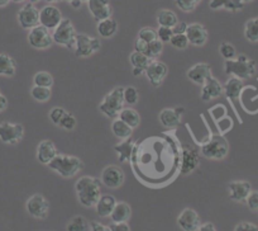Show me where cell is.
I'll return each instance as SVG.
<instances>
[{
    "label": "cell",
    "instance_id": "cell-62",
    "mask_svg": "<svg viewBox=\"0 0 258 231\" xmlns=\"http://www.w3.org/2000/svg\"><path fill=\"white\" fill-rule=\"evenodd\" d=\"M244 3H250V2H253V0H243Z\"/></svg>",
    "mask_w": 258,
    "mask_h": 231
},
{
    "label": "cell",
    "instance_id": "cell-60",
    "mask_svg": "<svg viewBox=\"0 0 258 231\" xmlns=\"http://www.w3.org/2000/svg\"><path fill=\"white\" fill-rule=\"evenodd\" d=\"M11 2H13V3H23L24 0H11Z\"/></svg>",
    "mask_w": 258,
    "mask_h": 231
},
{
    "label": "cell",
    "instance_id": "cell-4",
    "mask_svg": "<svg viewBox=\"0 0 258 231\" xmlns=\"http://www.w3.org/2000/svg\"><path fill=\"white\" fill-rule=\"evenodd\" d=\"M124 106V88L123 86H116L110 93L104 97L103 102L99 104V111L105 114L109 118H118L119 112L123 109Z\"/></svg>",
    "mask_w": 258,
    "mask_h": 231
},
{
    "label": "cell",
    "instance_id": "cell-26",
    "mask_svg": "<svg viewBox=\"0 0 258 231\" xmlns=\"http://www.w3.org/2000/svg\"><path fill=\"white\" fill-rule=\"evenodd\" d=\"M132 216V208L128 203L125 202H116L115 207H114L113 212H111L110 218L113 222H126Z\"/></svg>",
    "mask_w": 258,
    "mask_h": 231
},
{
    "label": "cell",
    "instance_id": "cell-21",
    "mask_svg": "<svg viewBox=\"0 0 258 231\" xmlns=\"http://www.w3.org/2000/svg\"><path fill=\"white\" fill-rule=\"evenodd\" d=\"M223 93V85L220 84V81L218 80L214 76H210L204 84H203L202 89V99L204 102H210L213 99L220 97V94Z\"/></svg>",
    "mask_w": 258,
    "mask_h": 231
},
{
    "label": "cell",
    "instance_id": "cell-42",
    "mask_svg": "<svg viewBox=\"0 0 258 231\" xmlns=\"http://www.w3.org/2000/svg\"><path fill=\"white\" fill-rule=\"evenodd\" d=\"M220 55L224 57L225 60H233L237 56V52H235V49L233 44L228 43V42H223L219 47Z\"/></svg>",
    "mask_w": 258,
    "mask_h": 231
},
{
    "label": "cell",
    "instance_id": "cell-29",
    "mask_svg": "<svg viewBox=\"0 0 258 231\" xmlns=\"http://www.w3.org/2000/svg\"><path fill=\"white\" fill-rule=\"evenodd\" d=\"M118 31V23L113 18L104 19L98 22V33L103 38H110Z\"/></svg>",
    "mask_w": 258,
    "mask_h": 231
},
{
    "label": "cell",
    "instance_id": "cell-47",
    "mask_svg": "<svg viewBox=\"0 0 258 231\" xmlns=\"http://www.w3.org/2000/svg\"><path fill=\"white\" fill-rule=\"evenodd\" d=\"M64 114H66V111H64L63 108H61V107H54V108H52L51 112H49V120H51L54 125L58 126L59 121L62 120V117H63Z\"/></svg>",
    "mask_w": 258,
    "mask_h": 231
},
{
    "label": "cell",
    "instance_id": "cell-19",
    "mask_svg": "<svg viewBox=\"0 0 258 231\" xmlns=\"http://www.w3.org/2000/svg\"><path fill=\"white\" fill-rule=\"evenodd\" d=\"M210 76H212V69L207 63L195 64L187 70L188 80L198 85H203Z\"/></svg>",
    "mask_w": 258,
    "mask_h": 231
},
{
    "label": "cell",
    "instance_id": "cell-10",
    "mask_svg": "<svg viewBox=\"0 0 258 231\" xmlns=\"http://www.w3.org/2000/svg\"><path fill=\"white\" fill-rule=\"evenodd\" d=\"M18 22L22 28L32 29L39 24V11L34 4L28 3L18 12Z\"/></svg>",
    "mask_w": 258,
    "mask_h": 231
},
{
    "label": "cell",
    "instance_id": "cell-58",
    "mask_svg": "<svg viewBox=\"0 0 258 231\" xmlns=\"http://www.w3.org/2000/svg\"><path fill=\"white\" fill-rule=\"evenodd\" d=\"M11 0H0V8H3V7H7L9 4Z\"/></svg>",
    "mask_w": 258,
    "mask_h": 231
},
{
    "label": "cell",
    "instance_id": "cell-30",
    "mask_svg": "<svg viewBox=\"0 0 258 231\" xmlns=\"http://www.w3.org/2000/svg\"><path fill=\"white\" fill-rule=\"evenodd\" d=\"M118 118H120L123 122H125L129 127L136 128L140 126L141 123V117L138 112L133 108H123L119 112Z\"/></svg>",
    "mask_w": 258,
    "mask_h": 231
},
{
    "label": "cell",
    "instance_id": "cell-45",
    "mask_svg": "<svg viewBox=\"0 0 258 231\" xmlns=\"http://www.w3.org/2000/svg\"><path fill=\"white\" fill-rule=\"evenodd\" d=\"M138 38L143 39L145 42L150 43V42L157 39V31H155V29L146 27V28H142L140 31V33H138Z\"/></svg>",
    "mask_w": 258,
    "mask_h": 231
},
{
    "label": "cell",
    "instance_id": "cell-57",
    "mask_svg": "<svg viewBox=\"0 0 258 231\" xmlns=\"http://www.w3.org/2000/svg\"><path fill=\"white\" fill-rule=\"evenodd\" d=\"M81 4H83V2H81V0H73V2H71V6H73L75 9L80 8Z\"/></svg>",
    "mask_w": 258,
    "mask_h": 231
},
{
    "label": "cell",
    "instance_id": "cell-11",
    "mask_svg": "<svg viewBox=\"0 0 258 231\" xmlns=\"http://www.w3.org/2000/svg\"><path fill=\"white\" fill-rule=\"evenodd\" d=\"M27 211L29 215L34 218H46L48 215L49 205L48 201L42 195H33L26 205Z\"/></svg>",
    "mask_w": 258,
    "mask_h": 231
},
{
    "label": "cell",
    "instance_id": "cell-34",
    "mask_svg": "<svg viewBox=\"0 0 258 231\" xmlns=\"http://www.w3.org/2000/svg\"><path fill=\"white\" fill-rule=\"evenodd\" d=\"M244 36L252 43L258 42V17L249 19L245 23L244 27Z\"/></svg>",
    "mask_w": 258,
    "mask_h": 231
},
{
    "label": "cell",
    "instance_id": "cell-31",
    "mask_svg": "<svg viewBox=\"0 0 258 231\" xmlns=\"http://www.w3.org/2000/svg\"><path fill=\"white\" fill-rule=\"evenodd\" d=\"M111 131L114 135L120 140H125V138L131 137L133 133V128L129 127L125 122L120 120V118H115L111 123Z\"/></svg>",
    "mask_w": 258,
    "mask_h": 231
},
{
    "label": "cell",
    "instance_id": "cell-25",
    "mask_svg": "<svg viewBox=\"0 0 258 231\" xmlns=\"http://www.w3.org/2000/svg\"><path fill=\"white\" fill-rule=\"evenodd\" d=\"M244 4L243 0H210L209 2V7L213 11L224 8L229 12H238L244 8Z\"/></svg>",
    "mask_w": 258,
    "mask_h": 231
},
{
    "label": "cell",
    "instance_id": "cell-5",
    "mask_svg": "<svg viewBox=\"0 0 258 231\" xmlns=\"http://www.w3.org/2000/svg\"><path fill=\"white\" fill-rule=\"evenodd\" d=\"M229 151V145L224 136L214 135L209 141L202 145V154L208 159L213 160H222L227 156Z\"/></svg>",
    "mask_w": 258,
    "mask_h": 231
},
{
    "label": "cell",
    "instance_id": "cell-43",
    "mask_svg": "<svg viewBox=\"0 0 258 231\" xmlns=\"http://www.w3.org/2000/svg\"><path fill=\"white\" fill-rule=\"evenodd\" d=\"M140 99V94L135 86H128L124 88V103L128 104H136Z\"/></svg>",
    "mask_w": 258,
    "mask_h": 231
},
{
    "label": "cell",
    "instance_id": "cell-44",
    "mask_svg": "<svg viewBox=\"0 0 258 231\" xmlns=\"http://www.w3.org/2000/svg\"><path fill=\"white\" fill-rule=\"evenodd\" d=\"M59 127L64 128V130H68V131H71L75 128L76 126V118L75 116H74L73 113H68L66 112V114H64L63 117H62V120L59 121Z\"/></svg>",
    "mask_w": 258,
    "mask_h": 231
},
{
    "label": "cell",
    "instance_id": "cell-48",
    "mask_svg": "<svg viewBox=\"0 0 258 231\" xmlns=\"http://www.w3.org/2000/svg\"><path fill=\"white\" fill-rule=\"evenodd\" d=\"M248 208L252 211H258V191H252L245 200Z\"/></svg>",
    "mask_w": 258,
    "mask_h": 231
},
{
    "label": "cell",
    "instance_id": "cell-49",
    "mask_svg": "<svg viewBox=\"0 0 258 231\" xmlns=\"http://www.w3.org/2000/svg\"><path fill=\"white\" fill-rule=\"evenodd\" d=\"M234 231H258V226L252 222H247V221H244V222L238 223V225L235 226Z\"/></svg>",
    "mask_w": 258,
    "mask_h": 231
},
{
    "label": "cell",
    "instance_id": "cell-53",
    "mask_svg": "<svg viewBox=\"0 0 258 231\" xmlns=\"http://www.w3.org/2000/svg\"><path fill=\"white\" fill-rule=\"evenodd\" d=\"M186 28H187V23L185 22H178L175 27H173V34L175 33H185Z\"/></svg>",
    "mask_w": 258,
    "mask_h": 231
},
{
    "label": "cell",
    "instance_id": "cell-20",
    "mask_svg": "<svg viewBox=\"0 0 258 231\" xmlns=\"http://www.w3.org/2000/svg\"><path fill=\"white\" fill-rule=\"evenodd\" d=\"M229 197L235 202H244L249 193L252 192V186L247 180H235L229 183Z\"/></svg>",
    "mask_w": 258,
    "mask_h": 231
},
{
    "label": "cell",
    "instance_id": "cell-41",
    "mask_svg": "<svg viewBox=\"0 0 258 231\" xmlns=\"http://www.w3.org/2000/svg\"><path fill=\"white\" fill-rule=\"evenodd\" d=\"M171 46H173L175 49L178 50H185L188 46V39L186 37L185 33H175L172 36V38L170 39Z\"/></svg>",
    "mask_w": 258,
    "mask_h": 231
},
{
    "label": "cell",
    "instance_id": "cell-37",
    "mask_svg": "<svg viewBox=\"0 0 258 231\" xmlns=\"http://www.w3.org/2000/svg\"><path fill=\"white\" fill-rule=\"evenodd\" d=\"M89 227H90V225L83 216H75L69 222L68 231H89Z\"/></svg>",
    "mask_w": 258,
    "mask_h": 231
},
{
    "label": "cell",
    "instance_id": "cell-52",
    "mask_svg": "<svg viewBox=\"0 0 258 231\" xmlns=\"http://www.w3.org/2000/svg\"><path fill=\"white\" fill-rule=\"evenodd\" d=\"M147 42H145L143 39L137 38V41L135 43V50L137 52H141V54H145L146 50H147Z\"/></svg>",
    "mask_w": 258,
    "mask_h": 231
},
{
    "label": "cell",
    "instance_id": "cell-51",
    "mask_svg": "<svg viewBox=\"0 0 258 231\" xmlns=\"http://www.w3.org/2000/svg\"><path fill=\"white\" fill-rule=\"evenodd\" d=\"M109 227L111 228V231H131L129 225L126 222H119V223L113 222Z\"/></svg>",
    "mask_w": 258,
    "mask_h": 231
},
{
    "label": "cell",
    "instance_id": "cell-36",
    "mask_svg": "<svg viewBox=\"0 0 258 231\" xmlns=\"http://www.w3.org/2000/svg\"><path fill=\"white\" fill-rule=\"evenodd\" d=\"M34 85L37 86H44V88H51L53 85V78L51 74L47 71H38L33 78Z\"/></svg>",
    "mask_w": 258,
    "mask_h": 231
},
{
    "label": "cell",
    "instance_id": "cell-14",
    "mask_svg": "<svg viewBox=\"0 0 258 231\" xmlns=\"http://www.w3.org/2000/svg\"><path fill=\"white\" fill-rule=\"evenodd\" d=\"M200 164V154L197 149L185 145L182 150V163H181V174L186 175L192 173Z\"/></svg>",
    "mask_w": 258,
    "mask_h": 231
},
{
    "label": "cell",
    "instance_id": "cell-22",
    "mask_svg": "<svg viewBox=\"0 0 258 231\" xmlns=\"http://www.w3.org/2000/svg\"><path fill=\"white\" fill-rule=\"evenodd\" d=\"M57 155V150L54 144L51 140H44L42 141L38 145L37 149V159L41 164L44 165H48L52 160L54 159V156Z\"/></svg>",
    "mask_w": 258,
    "mask_h": 231
},
{
    "label": "cell",
    "instance_id": "cell-33",
    "mask_svg": "<svg viewBox=\"0 0 258 231\" xmlns=\"http://www.w3.org/2000/svg\"><path fill=\"white\" fill-rule=\"evenodd\" d=\"M16 74V61L9 55L0 54V75L13 76Z\"/></svg>",
    "mask_w": 258,
    "mask_h": 231
},
{
    "label": "cell",
    "instance_id": "cell-64",
    "mask_svg": "<svg viewBox=\"0 0 258 231\" xmlns=\"http://www.w3.org/2000/svg\"><path fill=\"white\" fill-rule=\"evenodd\" d=\"M66 2H69V3H71V2H73V0H66Z\"/></svg>",
    "mask_w": 258,
    "mask_h": 231
},
{
    "label": "cell",
    "instance_id": "cell-15",
    "mask_svg": "<svg viewBox=\"0 0 258 231\" xmlns=\"http://www.w3.org/2000/svg\"><path fill=\"white\" fill-rule=\"evenodd\" d=\"M177 225L183 231H197L202 226V218L195 210L185 208L177 217Z\"/></svg>",
    "mask_w": 258,
    "mask_h": 231
},
{
    "label": "cell",
    "instance_id": "cell-13",
    "mask_svg": "<svg viewBox=\"0 0 258 231\" xmlns=\"http://www.w3.org/2000/svg\"><path fill=\"white\" fill-rule=\"evenodd\" d=\"M62 19V13L54 6H46L39 11V24L47 29H54Z\"/></svg>",
    "mask_w": 258,
    "mask_h": 231
},
{
    "label": "cell",
    "instance_id": "cell-63",
    "mask_svg": "<svg viewBox=\"0 0 258 231\" xmlns=\"http://www.w3.org/2000/svg\"><path fill=\"white\" fill-rule=\"evenodd\" d=\"M81 2H83V3H84V2H86V3H88L89 0H81Z\"/></svg>",
    "mask_w": 258,
    "mask_h": 231
},
{
    "label": "cell",
    "instance_id": "cell-17",
    "mask_svg": "<svg viewBox=\"0 0 258 231\" xmlns=\"http://www.w3.org/2000/svg\"><path fill=\"white\" fill-rule=\"evenodd\" d=\"M167 65L161 61L152 60L150 65L146 69L145 74L147 75V79L153 86H158L163 80H165L166 75H167Z\"/></svg>",
    "mask_w": 258,
    "mask_h": 231
},
{
    "label": "cell",
    "instance_id": "cell-50",
    "mask_svg": "<svg viewBox=\"0 0 258 231\" xmlns=\"http://www.w3.org/2000/svg\"><path fill=\"white\" fill-rule=\"evenodd\" d=\"M90 230L91 231H111V228L109 226L103 225V223L98 222V221H93L90 222Z\"/></svg>",
    "mask_w": 258,
    "mask_h": 231
},
{
    "label": "cell",
    "instance_id": "cell-32",
    "mask_svg": "<svg viewBox=\"0 0 258 231\" xmlns=\"http://www.w3.org/2000/svg\"><path fill=\"white\" fill-rule=\"evenodd\" d=\"M157 22L158 24H160V27H168V28H173V27L178 23V18L172 11L162 9V11L158 12Z\"/></svg>",
    "mask_w": 258,
    "mask_h": 231
},
{
    "label": "cell",
    "instance_id": "cell-6",
    "mask_svg": "<svg viewBox=\"0 0 258 231\" xmlns=\"http://www.w3.org/2000/svg\"><path fill=\"white\" fill-rule=\"evenodd\" d=\"M76 36L78 33L75 31V27L73 26V22L68 18L62 19L61 23L53 29V33H52L53 42L68 49H75Z\"/></svg>",
    "mask_w": 258,
    "mask_h": 231
},
{
    "label": "cell",
    "instance_id": "cell-55",
    "mask_svg": "<svg viewBox=\"0 0 258 231\" xmlns=\"http://www.w3.org/2000/svg\"><path fill=\"white\" fill-rule=\"evenodd\" d=\"M7 107H8V99H7L3 94H0V112L4 111Z\"/></svg>",
    "mask_w": 258,
    "mask_h": 231
},
{
    "label": "cell",
    "instance_id": "cell-40",
    "mask_svg": "<svg viewBox=\"0 0 258 231\" xmlns=\"http://www.w3.org/2000/svg\"><path fill=\"white\" fill-rule=\"evenodd\" d=\"M200 2L202 0H175V4L180 11L185 12V13H190V12L197 8Z\"/></svg>",
    "mask_w": 258,
    "mask_h": 231
},
{
    "label": "cell",
    "instance_id": "cell-27",
    "mask_svg": "<svg viewBox=\"0 0 258 231\" xmlns=\"http://www.w3.org/2000/svg\"><path fill=\"white\" fill-rule=\"evenodd\" d=\"M133 148H135V141H133L131 137L125 138V140L121 141L120 144L114 146V150L118 153L119 161H121V163L128 161L129 159H131V156H132Z\"/></svg>",
    "mask_w": 258,
    "mask_h": 231
},
{
    "label": "cell",
    "instance_id": "cell-54",
    "mask_svg": "<svg viewBox=\"0 0 258 231\" xmlns=\"http://www.w3.org/2000/svg\"><path fill=\"white\" fill-rule=\"evenodd\" d=\"M197 231H217V228H215L214 223L207 222V223H202V226H200Z\"/></svg>",
    "mask_w": 258,
    "mask_h": 231
},
{
    "label": "cell",
    "instance_id": "cell-2",
    "mask_svg": "<svg viewBox=\"0 0 258 231\" xmlns=\"http://www.w3.org/2000/svg\"><path fill=\"white\" fill-rule=\"evenodd\" d=\"M48 168L57 171L61 177L71 178L84 169V163L76 156L57 154L53 160L48 164Z\"/></svg>",
    "mask_w": 258,
    "mask_h": 231
},
{
    "label": "cell",
    "instance_id": "cell-61",
    "mask_svg": "<svg viewBox=\"0 0 258 231\" xmlns=\"http://www.w3.org/2000/svg\"><path fill=\"white\" fill-rule=\"evenodd\" d=\"M39 0H29V3H32V4H36V3H38Z\"/></svg>",
    "mask_w": 258,
    "mask_h": 231
},
{
    "label": "cell",
    "instance_id": "cell-38",
    "mask_svg": "<svg viewBox=\"0 0 258 231\" xmlns=\"http://www.w3.org/2000/svg\"><path fill=\"white\" fill-rule=\"evenodd\" d=\"M163 50V43L160 39H155V41L150 42L147 44V50H146L145 55L147 57H150L151 60H155L156 57H158L161 55Z\"/></svg>",
    "mask_w": 258,
    "mask_h": 231
},
{
    "label": "cell",
    "instance_id": "cell-56",
    "mask_svg": "<svg viewBox=\"0 0 258 231\" xmlns=\"http://www.w3.org/2000/svg\"><path fill=\"white\" fill-rule=\"evenodd\" d=\"M143 73H145V70H143V69L133 68V75H135V76H141Z\"/></svg>",
    "mask_w": 258,
    "mask_h": 231
},
{
    "label": "cell",
    "instance_id": "cell-35",
    "mask_svg": "<svg viewBox=\"0 0 258 231\" xmlns=\"http://www.w3.org/2000/svg\"><path fill=\"white\" fill-rule=\"evenodd\" d=\"M129 61H131L133 68H140L146 71V69H147V66L150 65L152 60H151L150 57L146 56L145 54H141V52L135 51L131 56H129Z\"/></svg>",
    "mask_w": 258,
    "mask_h": 231
},
{
    "label": "cell",
    "instance_id": "cell-16",
    "mask_svg": "<svg viewBox=\"0 0 258 231\" xmlns=\"http://www.w3.org/2000/svg\"><path fill=\"white\" fill-rule=\"evenodd\" d=\"M88 8L96 22L111 18L113 9H111L109 0H89Z\"/></svg>",
    "mask_w": 258,
    "mask_h": 231
},
{
    "label": "cell",
    "instance_id": "cell-59",
    "mask_svg": "<svg viewBox=\"0 0 258 231\" xmlns=\"http://www.w3.org/2000/svg\"><path fill=\"white\" fill-rule=\"evenodd\" d=\"M47 3H58V2H61V0H46Z\"/></svg>",
    "mask_w": 258,
    "mask_h": 231
},
{
    "label": "cell",
    "instance_id": "cell-18",
    "mask_svg": "<svg viewBox=\"0 0 258 231\" xmlns=\"http://www.w3.org/2000/svg\"><path fill=\"white\" fill-rule=\"evenodd\" d=\"M185 34L188 39V43L194 46H204L208 41L207 28L200 23L187 24Z\"/></svg>",
    "mask_w": 258,
    "mask_h": 231
},
{
    "label": "cell",
    "instance_id": "cell-1",
    "mask_svg": "<svg viewBox=\"0 0 258 231\" xmlns=\"http://www.w3.org/2000/svg\"><path fill=\"white\" fill-rule=\"evenodd\" d=\"M79 202L84 207H95L100 198V182L93 177H81L75 184Z\"/></svg>",
    "mask_w": 258,
    "mask_h": 231
},
{
    "label": "cell",
    "instance_id": "cell-28",
    "mask_svg": "<svg viewBox=\"0 0 258 231\" xmlns=\"http://www.w3.org/2000/svg\"><path fill=\"white\" fill-rule=\"evenodd\" d=\"M224 89H225V94H227V98L229 99V101L235 102L238 98H239L240 91H242L243 89L242 80L235 78V76H233V78H230L229 80L227 81Z\"/></svg>",
    "mask_w": 258,
    "mask_h": 231
},
{
    "label": "cell",
    "instance_id": "cell-3",
    "mask_svg": "<svg viewBox=\"0 0 258 231\" xmlns=\"http://www.w3.org/2000/svg\"><path fill=\"white\" fill-rule=\"evenodd\" d=\"M224 71L228 75H233L240 80H244V79H249L254 75L255 63L254 60L249 59L245 55H239L233 60H227Z\"/></svg>",
    "mask_w": 258,
    "mask_h": 231
},
{
    "label": "cell",
    "instance_id": "cell-24",
    "mask_svg": "<svg viewBox=\"0 0 258 231\" xmlns=\"http://www.w3.org/2000/svg\"><path fill=\"white\" fill-rule=\"evenodd\" d=\"M116 205V200L110 195H103L99 198L98 203L95 205L96 213L101 217H109L113 212L114 207Z\"/></svg>",
    "mask_w": 258,
    "mask_h": 231
},
{
    "label": "cell",
    "instance_id": "cell-8",
    "mask_svg": "<svg viewBox=\"0 0 258 231\" xmlns=\"http://www.w3.org/2000/svg\"><path fill=\"white\" fill-rule=\"evenodd\" d=\"M101 44L98 38L89 37L86 34H78L75 42V54L78 57H89L100 50Z\"/></svg>",
    "mask_w": 258,
    "mask_h": 231
},
{
    "label": "cell",
    "instance_id": "cell-12",
    "mask_svg": "<svg viewBox=\"0 0 258 231\" xmlns=\"http://www.w3.org/2000/svg\"><path fill=\"white\" fill-rule=\"evenodd\" d=\"M125 175L120 166L109 165L101 173V182L108 188H119L123 186Z\"/></svg>",
    "mask_w": 258,
    "mask_h": 231
},
{
    "label": "cell",
    "instance_id": "cell-9",
    "mask_svg": "<svg viewBox=\"0 0 258 231\" xmlns=\"http://www.w3.org/2000/svg\"><path fill=\"white\" fill-rule=\"evenodd\" d=\"M24 127L19 123H0V140L7 145H16L23 138Z\"/></svg>",
    "mask_w": 258,
    "mask_h": 231
},
{
    "label": "cell",
    "instance_id": "cell-46",
    "mask_svg": "<svg viewBox=\"0 0 258 231\" xmlns=\"http://www.w3.org/2000/svg\"><path fill=\"white\" fill-rule=\"evenodd\" d=\"M173 36V29L168 28V27H160L157 31V39H160L162 43L170 42V39Z\"/></svg>",
    "mask_w": 258,
    "mask_h": 231
},
{
    "label": "cell",
    "instance_id": "cell-7",
    "mask_svg": "<svg viewBox=\"0 0 258 231\" xmlns=\"http://www.w3.org/2000/svg\"><path fill=\"white\" fill-rule=\"evenodd\" d=\"M28 43L31 44L33 49L37 50H46L52 46L53 43V38L52 34L49 33V29L46 27L38 24L37 27L32 28L28 33Z\"/></svg>",
    "mask_w": 258,
    "mask_h": 231
},
{
    "label": "cell",
    "instance_id": "cell-23",
    "mask_svg": "<svg viewBox=\"0 0 258 231\" xmlns=\"http://www.w3.org/2000/svg\"><path fill=\"white\" fill-rule=\"evenodd\" d=\"M182 111H183L182 108L163 109V111L160 113L161 125L165 126V127H168V128L177 127L181 122V112Z\"/></svg>",
    "mask_w": 258,
    "mask_h": 231
},
{
    "label": "cell",
    "instance_id": "cell-39",
    "mask_svg": "<svg viewBox=\"0 0 258 231\" xmlns=\"http://www.w3.org/2000/svg\"><path fill=\"white\" fill-rule=\"evenodd\" d=\"M32 97L37 102H47L51 98V88H44V86L34 85L31 90Z\"/></svg>",
    "mask_w": 258,
    "mask_h": 231
}]
</instances>
